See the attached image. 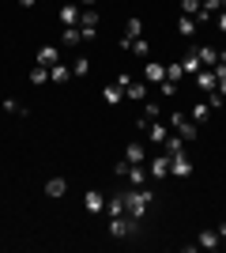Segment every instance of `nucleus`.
I'll use <instances>...</instances> for the list:
<instances>
[{"mask_svg":"<svg viewBox=\"0 0 226 253\" xmlns=\"http://www.w3.org/2000/svg\"><path fill=\"white\" fill-rule=\"evenodd\" d=\"M151 189H143V185H132V189H125V208H129L132 219H143V211L151 208Z\"/></svg>","mask_w":226,"mask_h":253,"instance_id":"f257e3e1","label":"nucleus"},{"mask_svg":"<svg viewBox=\"0 0 226 253\" xmlns=\"http://www.w3.org/2000/svg\"><path fill=\"white\" fill-rule=\"evenodd\" d=\"M166 125H170L173 132H177V136L185 140V144H193V140L200 136V128L193 125V117H189V114H177V110H173V114L166 117Z\"/></svg>","mask_w":226,"mask_h":253,"instance_id":"f03ea898","label":"nucleus"},{"mask_svg":"<svg viewBox=\"0 0 226 253\" xmlns=\"http://www.w3.org/2000/svg\"><path fill=\"white\" fill-rule=\"evenodd\" d=\"M109 234L113 238H136L140 234V219H132V215H109Z\"/></svg>","mask_w":226,"mask_h":253,"instance_id":"7ed1b4c3","label":"nucleus"},{"mask_svg":"<svg viewBox=\"0 0 226 253\" xmlns=\"http://www.w3.org/2000/svg\"><path fill=\"white\" fill-rule=\"evenodd\" d=\"M170 174L173 178H189V174H193V155H189V151L170 155Z\"/></svg>","mask_w":226,"mask_h":253,"instance_id":"20e7f679","label":"nucleus"},{"mask_svg":"<svg viewBox=\"0 0 226 253\" xmlns=\"http://www.w3.org/2000/svg\"><path fill=\"white\" fill-rule=\"evenodd\" d=\"M79 34H83V38H95V34H98V11L95 8L79 11Z\"/></svg>","mask_w":226,"mask_h":253,"instance_id":"39448f33","label":"nucleus"},{"mask_svg":"<svg viewBox=\"0 0 226 253\" xmlns=\"http://www.w3.org/2000/svg\"><path fill=\"white\" fill-rule=\"evenodd\" d=\"M79 4H75V0H65V8H61V15H57V19H61V27H79Z\"/></svg>","mask_w":226,"mask_h":253,"instance_id":"423d86ee","label":"nucleus"},{"mask_svg":"<svg viewBox=\"0 0 226 253\" xmlns=\"http://www.w3.org/2000/svg\"><path fill=\"white\" fill-rule=\"evenodd\" d=\"M147 136H151V144H166V136H170V125L166 121H147Z\"/></svg>","mask_w":226,"mask_h":253,"instance_id":"0eeeda50","label":"nucleus"},{"mask_svg":"<svg viewBox=\"0 0 226 253\" xmlns=\"http://www.w3.org/2000/svg\"><path fill=\"white\" fill-rule=\"evenodd\" d=\"M121 49H129V53H136V57H143V61H147L151 45H147V38H121Z\"/></svg>","mask_w":226,"mask_h":253,"instance_id":"6e6552de","label":"nucleus"},{"mask_svg":"<svg viewBox=\"0 0 226 253\" xmlns=\"http://www.w3.org/2000/svg\"><path fill=\"white\" fill-rule=\"evenodd\" d=\"M147 91H151L147 80H132V84L125 87V98H132V102H143V98H147Z\"/></svg>","mask_w":226,"mask_h":253,"instance_id":"1a4fd4ad","label":"nucleus"},{"mask_svg":"<svg viewBox=\"0 0 226 253\" xmlns=\"http://www.w3.org/2000/svg\"><path fill=\"white\" fill-rule=\"evenodd\" d=\"M57 61H61V49H57V45H42L38 57H34V64H45V68H53Z\"/></svg>","mask_w":226,"mask_h":253,"instance_id":"9d476101","label":"nucleus"},{"mask_svg":"<svg viewBox=\"0 0 226 253\" xmlns=\"http://www.w3.org/2000/svg\"><path fill=\"white\" fill-rule=\"evenodd\" d=\"M196 87H200V91H215V87H219L215 68H200V72H196Z\"/></svg>","mask_w":226,"mask_h":253,"instance_id":"9b49d317","label":"nucleus"},{"mask_svg":"<svg viewBox=\"0 0 226 253\" xmlns=\"http://www.w3.org/2000/svg\"><path fill=\"white\" fill-rule=\"evenodd\" d=\"M49 80H53V84H68V80H72V64L57 61L53 68H49Z\"/></svg>","mask_w":226,"mask_h":253,"instance_id":"f8f14e48","label":"nucleus"},{"mask_svg":"<svg viewBox=\"0 0 226 253\" xmlns=\"http://www.w3.org/2000/svg\"><path fill=\"white\" fill-rule=\"evenodd\" d=\"M106 211H109V215H129V208H125V193L106 197Z\"/></svg>","mask_w":226,"mask_h":253,"instance_id":"ddd939ff","label":"nucleus"},{"mask_svg":"<svg viewBox=\"0 0 226 253\" xmlns=\"http://www.w3.org/2000/svg\"><path fill=\"white\" fill-rule=\"evenodd\" d=\"M143 76H147V84H155V87H159L162 80H166V68H162L159 61H147V68H143Z\"/></svg>","mask_w":226,"mask_h":253,"instance_id":"4468645a","label":"nucleus"},{"mask_svg":"<svg viewBox=\"0 0 226 253\" xmlns=\"http://www.w3.org/2000/svg\"><path fill=\"white\" fill-rule=\"evenodd\" d=\"M83 208H87V211H106V197H102L98 189H91V193L83 197Z\"/></svg>","mask_w":226,"mask_h":253,"instance_id":"2eb2a0df","label":"nucleus"},{"mask_svg":"<svg viewBox=\"0 0 226 253\" xmlns=\"http://www.w3.org/2000/svg\"><path fill=\"white\" fill-rule=\"evenodd\" d=\"M166 174H170V155L162 151L159 159H151V178H166Z\"/></svg>","mask_w":226,"mask_h":253,"instance_id":"dca6fc26","label":"nucleus"},{"mask_svg":"<svg viewBox=\"0 0 226 253\" xmlns=\"http://www.w3.org/2000/svg\"><path fill=\"white\" fill-rule=\"evenodd\" d=\"M102 98H106V106H121V102H125V87H121V84H109L106 91H102Z\"/></svg>","mask_w":226,"mask_h":253,"instance_id":"f3484780","label":"nucleus"},{"mask_svg":"<svg viewBox=\"0 0 226 253\" xmlns=\"http://www.w3.org/2000/svg\"><path fill=\"white\" fill-rule=\"evenodd\" d=\"M196 57H200L204 68H211V64L219 61V49H215V45H196Z\"/></svg>","mask_w":226,"mask_h":253,"instance_id":"a211bd4d","label":"nucleus"},{"mask_svg":"<svg viewBox=\"0 0 226 253\" xmlns=\"http://www.w3.org/2000/svg\"><path fill=\"white\" fill-rule=\"evenodd\" d=\"M181 68H185V76H196V72H200V68H204V64H200V57H196V45H193V49H189V53H185Z\"/></svg>","mask_w":226,"mask_h":253,"instance_id":"6ab92c4d","label":"nucleus"},{"mask_svg":"<svg viewBox=\"0 0 226 253\" xmlns=\"http://www.w3.org/2000/svg\"><path fill=\"white\" fill-rule=\"evenodd\" d=\"M65 189H68L65 178H49V181H45V197H53V201H57V197H65Z\"/></svg>","mask_w":226,"mask_h":253,"instance_id":"aec40b11","label":"nucleus"},{"mask_svg":"<svg viewBox=\"0 0 226 253\" xmlns=\"http://www.w3.org/2000/svg\"><path fill=\"white\" fill-rule=\"evenodd\" d=\"M162 151H166V155H177V151H185V140L177 136V132H173L170 128V136H166V144H162Z\"/></svg>","mask_w":226,"mask_h":253,"instance_id":"412c9836","label":"nucleus"},{"mask_svg":"<svg viewBox=\"0 0 226 253\" xmlns=\"http://www.w3.org/2000/svg\"><path fill=\"white\" fill-rule=\"evenodd\" d=\"M79 38H83V34H79V27H65V34H61V45H65V49H75V45H79Z\"/></svg>","mask_w":226,"mask_h":253,"instance_id":"4be33fe9","label":"nucleus"},{"mask_svg":"<svg viewBox=\"0 0 226 253\" xmlns=\"http://www.w3.org/2000/svg\"><path fill=\"white\" fill-rule=\"evenodd\" d=\"M31 84H34V87L49 84V68H45V64H34V68H31Z\"/></svg>","mask_w":226,"mask_h":253,"instance_id":"5701e85b","label":"nucleus"},{"mask_svg":"<svg viewBox=\"0 0 226 253\" xmlns=\"http://www.w3.org/2000/svg\"><path fill=\"white\" fill-rule=\"evenodd\" d=\"M200 246H204V250H215V246H223L219 231H200Z\"/></svg>","mask_w":226,"mask_h":253,"instance_id":"b1692460","label":"nucleus"},{"mask_svg":"<svg viewBox=\"0 0 226 253\" xmlns=\"http://www.w3.org/2000/svg\"><path fill=\"white\" fill-rule=\"evenodd\" d=\"M4 114H15V117H27V114H31V110H27V106H23V102H15V98H4Z\"/></svg>","mask_w":226,"mask_h":253,"instance_id":"393cba45","label":"nucleus"},{"mask_svg":"<svg viewBox=\"0 0 226 253\" xmlns=\"http://www.w3.org/2000/svg\"><path fill=\"white\" fill-rule=\"evenodd\" d=\"M125 38H143V23L136 19V15H132V19L125 23Z\"/></svg>","mask_w":226,"mask_h":253,"instance_id":"a878e982","label":"nucleus"},{"mask_svg":"<svg viewBox=\"0 0 226 253\" xmlns=\"http://www.w3.org/2000/svg\"><path fill=\"white\" fill-rule=\"evenodd\" d=\"M177 31H181L185 38H193V34H196V19H193V15H181V19H177Z\"/></svg>","mask_w":226,"mask_h":253,"instance_id":"bb28decb","label":"nucleus"},{"mask_svg":"<svg viewBox=\"0 0 226 253\" xmlns=\"http://www.w3.org/2000/svg\"><path fill=\"white\" fill-rule=\"evenodd\" d=\"M166 80H170V84H181V80H185V68H181V61H173L170 68H166Z\"/></svg>","mask_w":226,"mask_h":253,"instance_id":"cd10ccee","label":"nucleus"},{"mask_svg":"<svg viewBox=\"0 0 226 253\" xmlns=\"http://www.w3.org/2000/svg\"><path fill=\"white\" fill-rule=\"evenodd\" d=\"M143 117H147V121H159V117H162V106H159V102H147V98H143Z\"/></svg>","mask_w":226,"mask_h":253,"instance_id":"c85d7f7f","label":"nucleus"},{"mask_svg":"<svg viewBox=\"0 0 226 253\" xmlns=\"http://www.w3.org/2000/svg\"><path fill=\"white\" fill-rule=\"evenodd\" d=\"M189 117H193V121H207V117H211V106H207V102H196Z\"/></svg>","mask_w":226,"mask_h":253,"instance_id":"c756f323","label":"nucleus"},{"mask_svg":"<svg viewBox=\"0 0 226 253\" xmlns=\"http://www.w3.org/2000/svg\"><path fill=\"white\" fill-rule=\"evenodd\" d=\"M125 159H129V163H143V144H129V148H125Z\"/></svg>","mask_w":226,"mask_h":253,"instance_id":"7c9ffc66","label":"nucleus"},{"mask_svg":"<svg viewBox=\"0 0 226 253\" xmlns=\"http://www.w3.org/2000/svg\"><path fill=\"white\" fill-rule=\"evenodd\" d=\"M91 72V61H87V57H75L72 61V76H87Z\"/></svg>","mask_w":226,"mask_h":253,"instance_id":"2f4dec72","label":"nucleus"},{"mask_svg":"<svg viewBox=\"0 0 226 253\" xmlns=\"http://www.w3.org/2000/svg\"><path fill=\"white\" fill-rule=\"evenodd\" d=\"M155 91H159L162 98H173V95H177V84H170V80H162V84L155 87Z\"/></svg>","mask_w":226,"mask_h":253,"instance_id":"473e14b6","label":"nucleus"},{"mask_svg":"<svg viewBox=\"0 0 226 253\" xmlns=\"http://www.w3.org/2000/svg\"><path fill=\"white\" fill-rule=\"evenodd\" d=\"M129 181H132V185H143V167H140V163H132V167H129Z\"/></svg>","mask_w":226,"mask_h":253,"instance_id":"72a5a7b5","label":"nucleus"},{"mask_svg":"<svg viewBox=\"0 0 226 253\" xmlns=\"http://www.w3.org/2000/svg\"><path fill=\"white\" fill-rule=\"evenodd\" d=\"M223 102H226V95H223V91H207V106H211V110H219Z\"/></svg>","mask_w":226,"mask_h":253,"instance_id":"f704fd0d","label":"nucleus"},{"mask_svg":"<svg viewBox=\"0 0 226 253\" xmlns=\"http://www.w3.org/2000/svg\"><path fill=\"white\" fill-rule=\"evenodd\" d=\"M129 159H117V163H113V174H117V178H129Z\"/></svg>","mask_w":226,"mask_h":253,"instance_id":"c9c22d12","label":"nucleus"},{"mask_svg":"<svg viewBox=\"0 0 226 253\" xmlns=\"http://www.w3.org/2000/svg\"><path fill=\"white\" fill-rule=\"evenodd\" d=\"M200 11V0H181V15H196Z\"/></svg>","mask_w":226,"mask_h":253,"instance_id":"e433bc0d","label":"nucleus"},{"mask_svg":"<svg viewBox=\"0 0 226 253\" xmlns=\"http://www.w3.org/2000/svg\"><path fill=\"white\" fill-rule=\"evenodd\" d=\"M204 11H211V15H215V11H223V0H204Z\"/></svg>","mask_w":226,"mask_h":253,"instance_id":"4c0bfd02","label":"nucleus"},{"mask_svg":"<svg viewBox=\"0 0 226 253\" xmlns=\"http://www.w3.org/2000/svg\"><path fill=\"white\" fill-rule=\"evenodd\" d=\"M219 31L226 34V11H219Z\"/></svg>","mask_w":226,"mask_h":253,"instance_id":"58836bf2","label":"nucleus"},{"mask_svg":"<svg viewBox=\"0 0 226 253\" xmlns=\"http://www.w3.org/2000/svg\"><path fill=\"white\" fill-rule=\"evenodd\" d=\"M215 231H219V238H223V246H226V223H219Z\"/></svg>","mask_w":226,"mask_h":253,"instance_id":"ea45409f","label":"nucleus"},{"mask_svg":"<svg viewBox=\"0 0 226 253\" xmlns=\"http://www.w3.org/2000/svg\"><path fill=\"white\" fill-rule=\"evenodd\" d=\"M75 4H79V8H95L98 0H75Z\"/></svg>","mask_w":226,"mask_h":253,"instance_id":"a19ab883","label":"nucleus"},{"mask_svg":"<svg viewBox=\"0 0 226 253\" xmlns=\"http://www.w3.org/2000/svg\"><path fill=\"white\" fill-rule=\"evenodd\" d=\"M215 91H223V95H226V76H219V87H215Z\"/></svg>","mask_w":226,"mask_h":253,"instance_id":"79ce46f5","label":"nucleus"},{"mask_svg":"<svg viewBox=\"0 0 226 253\" xmlns=\"http://www.w3.org/2000/svg\"><path fill=\"white\" fill-rule=\"evenodd\" d=\"M34 4H38V0H19V8H34Z\"/></svg>","mask_w":226,"mask_h":253,"instance_id":"37998d69","label":"nucleus"}]
</instances>
